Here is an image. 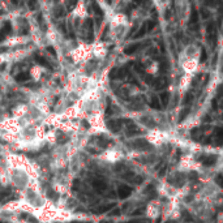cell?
I'll use <instances>...</instances> for the list:
<instances>
[{
	"label": "cell",
	"instance_id": "cell-32",
	"mask_svg": "<svg viewBox=\"0 0 223 223\" xmlns=\"http://www.w3.org/2000/svg\"><path fill=\"white\" fill-rule=\"evenodd\" d=\"M217 183H218V185H222V175L221 174H219L217 178Z\"/></svg>",
	"mask_w": 223,
	"mask_h": 223
},
{
	"label": "cell",
	"instance_id": "cell-26",
	"mask_svg": "<svg viewBox=\"0 0 223 223\" xmlns=\"http://www.w3.org/2000/svg\"><path fill=\"white\" fill-rule=\"evenodd\" d=\"M201 16H202V19H209L210 17V12L207 9H201Z\"/></svg>",
	"mask_w": 223,
	"mask_h": 223
},
{
	"label": "cell",
	"instance_id": "cell-16",
	"mask_svg": "<svg viewBox=\"0 0 223 223\" xmlns=\"http://www.w3.org/2000/svg\"><path fill=\"white\" fill-rule=\"evenodd\" d=\"M34 59L37 60V62L41 63L42 65H45V67H47V68H51V65H50V64H48V62H47V60H46V59H43L42 56H39V55H34Z\"/></svg>",
	"mask_w": 223,
	"mask_h": 223
},
{
	"label": "cell",
	"instance_id": "cell-38",
	"mask_svg": "<svg viewBox=\"0 0 223 223\" xmlns=\"http://www.w3.org/2000/svg\"><path fill=\"white\" fill-rule=\"evenodd\" d=\"M10 3L14 4V5H17V4H19V0H10Z\"/></svg>",
	"mask_w": 223,
	"mask_h": 223
},
{
	"label": "cell",
	"instance_id": "cell-12",
	"mask_svg": "<svg viewBox=\"0 0 223 223\" xmlns=\"http://www.w3.org/2000/svg\"><path fill=\"white\" fill-rule=\"evenodd\" d=\"M168 100H170V94H168L167 91L161 93V100H159V102L162 103V106H163V107H167Z\"/></svg>",
	"mask_w": 223,
	"mask_h": 223
},
{
	"label": "cell",
	"instance_id": "cell-44",
	"mask_svg": "<svg viewBox=\"0 0 223 223\" xmlns=\"http://www.w3.org/2000/svg\"><path fill=\"white\" fill-rule=\"evenodd\" d=\"M0 223H4V222H0Z\"/></svg>",
	"mask_w": 223,
	"mask_h": 223
},
{
	"label": "cell",
	"instance_id": "cell-37",
	"mask_svg": "<svg viewBox=\"0 0 223 223\" xmlns=\"http://www.w3.org/2000/svg\"><path fill=\"white\" fill-rule=\"evenodd\" d=\"M211 105H213V109L215 110V109H217V100H213V103H211Z\"/></svg>",
	"mask_w": 223,
	"mask_h": 223
},
{
	"label": "cell",
	"instance_id": "cell-19",
	"mask_svg": "<svg viewBox=\"0 0 223 223\" xmlns=\"http://www.w3.org/2000/svg\"><path fill=\"white\" fill-rule=\"evenodd\" d=\"M192 100H193V94L192 93H187L185 94V98H184V105H189V103H192Z\"/></svg>",
	"mask_w": 223,
	"mask_h": 223
},
{
	"label": "cell",
	"instance_id": "cell-40",
	"mask_svg": "<svg viewBox=\"0 0 223 223\" xmlns=\"http://www.w3.org/2000/svg\"><path fill=\"white\" fill-rule=\"evenodd\" d=\"M129 223H147V222H140V221H137V222H129Z\"/></svg>",
	"mask_w": 223,
	"mask_h": 223
},
{
	"label": "cell",
	"instance_id": "cell-34",
	"mask_svg": "<svg viewBox=\"0 0 223 223\" xmlns=\"http://www.w3.org/2000/svg\"><path fill=\"white\" fill-rule=\"evenodd\" d=\"M47 50H48V51H50V52H51V55H54V56H55V55H56V52H55V51H54V48H52V47H48Z\"/></svg>",
	"mask_w": 223,
	"mask_h": 223
},
{
	"label": "cell",
	"instance_id": "cell-29",
	"mask_svg": "<svg viewBox=\"0 0 223 223\" xmlns=\"http://www.w3.org/2000/svg\"><path fill=\"white\" fill-rule=\"evenodd\" d=\"M143 211H145V207H141V209H137V210L133 211V214H132V215H140L141 213H143Z\"/></svg>",
	"mask_w": 223,
	"mask_h": 223
},
{
	"label": "cell",
	"instance_id": "cell-9",
	"mask_svg": "<svg viewBox=\"0 0 223 223\" xmlns=\"http://www.w3.org/2000/svg\"><path fill=\"white\" fill-rule=\"evenodd\" d=\"M124 76H125V69H117V68L112 69L110 73L111 78H123Z\"/></svg>",
	"mask_w": 223,
	"mask_h": 223
},
{
	"label": "cell",
	"instance_id": "cell-5",
	"mask_svg": "<svg viewBox=\"0 0 223 223\" xmlns=\"http://www.w3.org/2000/svg\"><path fill=\"white\" fill-rule=\"evenodd\" d=\"M215 161H217V155H207V157H202V158H201L202 164H204V166H206V167L214 166Z\"/></svg>",
	"mask_w": 223,
	"mask_h": 223
},
{
	"label": "cell",
	"instance_id": "cell-22",
	"mask_svg": "<svg viewBox=\"0 0 223 223\" xmlns=\"http://www.w3.org/2000/svg\"><path fill=\"white\" fill-rule=\"evenodd\" d=\"M93 7H94V10H95V14L97 16H99V17H102L103 16V13H102V10H100V7L97 4L95 1H93Z\"/></svg>",
	"mask_w": 223,
	"mask_h": 223
},
{
	"label": "cell",
	"instance_id": "cell-39",
	"mask_svg": "<svg viewBox=\"0 0 223 223\" xmlns=\"http://www.w3.org/2000/svg\"><path fill=\"white\" fill-rule=\"evenodd\" d=\"M3 69H5V64H1V65H0V71H3Z\"/></svg>",
	"mask_w": 223,
	"mask_h": 223
},
{
	"label": "cell",
	"instance_id": "cell-23",
	"mask_svg": "<svg viewBox=\"0 0 223 223\" xmlns=\"http://www.w3.org/2000/svg\"><path fill=\"white\" fill-rule=\"evenodd\" d=\"M145 26H146V31L153 30L154 26H155V21H147V24L145 25Z\"/></svg>",
	"mask_w": 223,
	"mask_h": 223
},
{
	"label": "cell",
	"instance_id": "cell-10",
	"mask_svg": "<svg viewBox=\"0 0 223 223\" xmlns=\"http://www.w3.org/2000/svg\"><path fill=\"white\" fill-rule=\"evenodd\" d=\"M154 88L157 89V90H161V89H163L164 86H167V78L166 77H161V78H158V80L154 81Z\"/></svg>",
	"mask_w": 223,
	"mask_h": 223
},
{
	"label": "cell",
	"instance_id": "cell-15",
	"mask_svg": "<svg viewBox=\"0 0 223 223\" xmlns=\"http://www.w3.org/2000/svg\"><path fill=\"white\" fill-rule=\"evenodd\" d=\"M150 107H153V109H155V110H161V102L157 97H153L152 98V100H150Z\"/></svg>",
	"mask_w": 223,
	"mask_h": 223
},
{
	"label": "cell",
	"instance_id": "cell-41",
	"mask_svg": "<svg viewBox=\"0 0 223 223\" xmlns=\"http://www.w3.org/2000/svg\"><path fill=\"white\" fill-rule=\"evenodd\" d=\"M0 14H3V9L1 8H0Z\"/></svg>",
	"mask_w": 223,
	"mask_h": 223
},
{
	"label": "cell",
	"instance_id": "cell-30",
	"mask_svg": "<svg viewBox=\"0 0 223 223\" xmlns=\"http://www.w3.org/2000/svg\"><path fill=\"white\" fill-rule=\"evenodd\" d=\"M120 214V209H115L112 211H110V215H119Z\"/></svg>",
	"mask_w": 223,
	"mask_h": 223
},
{
	"label": "cell",
	"instance_id": "cell-42",
	"mask_svg": "<svg viewBox=\"0 0 223 223\" xmlns=\"http://www.w3.org/2000/svg\"><path fill=\"white\" fill-rule=\"evenodd\" d=\"M106 1H109V3H111V1H112V0H106Z\"/></svg>",
	"mask_w": 223,
	"mask_h": 223
},
{
	"label": "cell",
	"instance_id": "cell-21",
	"mask_svg": "<svg viewBox=\"0 0 223 223\" xmlns=\"http://www.w3.org/2000/svg\"><path fill=\"white\" fill-rule=\"evenodd\" d=\"M145 33H146V26L143 25V26L138 30V33L135 34V38H141V37H143V35H145Z\"/></svg>",
	"mask_w": 223,
	"mask_h": 223
},
{
	"label": "cell",
	"instance_id": "cell-14",
	"mask_svg": "<svg viewBox=\"0 0 223 223\" xmlns=\"http://www.w3.org/2000/svg\"><path fill=\"white\" fill-rule=\"evenodd\" d=\"M29 78H30V74L26 73V72H21L16 76V80L19 82H22V81H28Z\"/></svg>",
	"mask_w": 223,
	"mask_h": 223
},
{
	"label": "cell",
	"instance_id": "cell-2",
	"mask_svg": "<svg viewBox=\"0 0 223 223\" xmlns=\"http://www.w3.org/2000/svg\"><path fill=\"white\" fill-rule=\"evenodd\" d=\"M10 31H12V25H10L9 21H7V22L3 25V28L0 29V42L4 41L7 38V35L10 34Z\"/></svg>",
	"mask_w": 223,
	"mask_h": 223
},
{
	"label": "cell",
	"instance_id": "cell-24",
	"mask_svg": "<svg viewBox=\"0 0 223 223\" xmlns=\"http://www.w3.org/2000/svg\"><path fill=\"white\" fill-rule=\"evenodd\" d=\"M210 33H215V24L214 22L207 24V34H210Z\"/></svg>",
	"mask_w": 223,
	"mask_h": 223
},
{
	"label": "cell",
	"instance_id": "cell-1",
	"mask_svg": "<svg viewBox=\"0 0 223 223\" xmlns=\"http://www.w3.org/2000/svg\"><path fill=\"white\" fill-rule=\"evenodd\" d=\"M132 195V188L128 185H120L117 188V196L119 198H127Z\"/></svg>",
	"mask_w": 223,
	"mask_h": 223
},
{
	"label": "cell",
	"instance_id": "cell-7",
	"mask_svg": "<svg viewBox=\"0 0 223 223\" xmlns=\"http://www.w3.org/2000/svg\"><path fill=\"white\" fill-rule=\"evenodd\" d=\"M142 47V45H140V43H135V45H129L128 47L124 48V52L127 54V55H132V54H135L136 51H138L140 48Z\"/></svg>",
	"mask_w": 223,
	"mask_h": 223
},
{
	"label": "cell",
	"instance_id": "cell-20",
	"mask_svg": "<svg viewBox=\"0 0 223 223\" xmlns=\"http://www.w3.org/2000/svg\"><path fill=\"white\" fill-rule=\"evenodd\" d=\"M207 59V54H206V50H205V47L201 48V56H200V62L201 63H205Z\"/></svg>",
	"mask_w": 223,
	"mask_h": 223
},
{
	"label": "cell",
	"instance_id": "cell-8",
	"mask_svg": "<svg viewBox=\"0 0 223 223\" xmlns=\"http://www.w3.org/2000/svg\"><path fill=\"white\" fill-rule=\"evenodd\" d=\"M91 184H93V187H94L97 190H99V192H100V190H105L106 187H107L106 183L103 181L102 179H93V183H91Z\"/></svg>",
	"mask_w": 223,
	"mask_h": 223
},
{
	"label": "cell",
	"instance_id": "cell-17",
	"mask_svg": "<svg viewBox=\"0 0 223 223\" xmlns=\"http://www.w3.org/2000/svg\"><path fill=\"white\" fill-rule=\"evenodd\" d=\"M65 14V10H64L63 7H57V8H55V12H54V16L55 17H62Z\"/></svg>",
	"mask_w": 223,
	"mask_h": 223
},
{
	"label": "cell",
	"instance_id": "cell-31",
	"mask_svg": "<svg viewBox=\"0 0 223 223\" xmlns=\"http://www.w3.org/2000/svg\"><path fill=\"white\" fill-rule=\"evenodd\" d=\"M78 183H80L78 180H74V184H73V187H72V188H73V190H76L78 187H80V184H78Z\"/></svg>",
	"mask_w": 223,
	"mask_h": 223
},
{
	"label": "cell",
	"instance_id": "cell-35",
	"mask_svg": "<svg viewBox=\"0 0 223 223\" xmlns=\"http://www.w3.org/2000/svg\"><path fill=\"white\" fill-rule=\"evenodd\" d=\"M206 4H209V5H214V4H215V1H214V0H207Z\"/></svg>",
	"mask_w": 223,
	"mask_h": 223
},
{
	"label": "cell",
	"instance_id": "cell-4",
	"mask_svg": "<svg viewBox=\"0 0 223 223\" xmlns=\"http://www.w3.org/2000/svg\"><path fill=\"white\" fill-rule=\"evenodd\" d=\"M115 207V204H110V205H102V206L97 207V209L93 210V213L94 214H103V213H109L111 209H114Z\"/></svg>",
	"mask_w": 223,
	"mask_h": 223
},
{
	"label": "cell",
	"instance_id": "cell-43",
	"mask_svg": "<svg viewBox=\"0 0 223 223\" xmlns=\"http://www.w3.org/2000/svg\"><path fill=\"white\" fill-rule=\"evenodd\" d=\"M72 223H76V222H72Z\"/></svg>",
	"mask_w": 223,
	"mask_h": 223
},
{
	"label": "cell",
	"instance_id": "cell-36",
	"mask_svg": "<svg viewBox=\"0 0 223 223\" xmlns=\"http://www.w3.org/2000/svg\"><path fill=\"white\" fill-rule=\"evenodd\" d=\"M170 16H171V12H170V10H167V12H166V19L168 20V19H170Z\"/></svg>",
	"mask_w": 223,
	"mask_h": 223
},
{
	"label": "cell",
	"instance_id": "cell-11",
	"mask_svg": "<svg viewBox=\"0 0 223 223\" xmlns=\"http://www.w3.org/2000/svg\"><path fill=\"white\" fill-rule=\"evenodd\" d=\"M138 133H141V131L136 127L135 123L128 125V129H127V136H135V135H138Z\"/></svg>",
	"mask_w": 223,
	"mask_h": 223
},
{
	"label": "cell",
	"instance_id": "cell-25",
	"mask_svg": "<svg viewBox=\"0 0 223 223\" xmlns=\"http://www.w3.org/2000/svg\"><path fill=\"white\" fill-rule=\"evenodd\" d=\"M136 71H137V72H140V73H141V74H145V67H143L142 65V64H136Z\"/></svg>",
	"mask_w": 223,
	"mask_h": 223
},
{
	"label": "cell",
	"instance_id": "cell-27",
	"mask_svg": "<svg viewBox=\"0 0 223 223\" xmlns=\"http://www.w3.org/2000/svg\"><path fill=\"white\" fill-rule=\"evenodd\" d=\"M35 7H37V0H29V8L31 10H34Z\"/></svg>",
	"mask_w": 223,
	"mask_h": 223
},
{
	"label": "cell",
	"instance_id": "cell-18",
	"mask_svg": "<svg viewBox=\"0 0 223 223\" xmlns=\"http://www.w3.org/2000/svg\"><path fill=\"white\" fill-rule=\"evenodd\" d=\"M189 109H188V107H187V109H184V110H183L181 111V112H180V116H179V121H180V123H181V121L183 120H184V119L187 117V116H188V114H189Z\"/></svg>",
	"mask_w": 223,
	"mask_h": 223
},
{
	"label": "cell",
	"instance_id": "cell-6",
	"mask_svg": "<svg viewBox=\"0 0 223 223\" xmlns=\"http://www.w3.org/2000/svg\"><path fill=\"white\" fill-rule=\"evenodd\" d=\"M121 124H123V120H110L109 123H107V127L112 132H117L119 129H120Z\"/></svg>",
	"mask_w": 223,
	"mask_h": 223
},
{
	"label": "cell",
	"instance_id": "cell-13",
	"mask_svg": "<svg viewBox=\"0 0 223 223\" xmlns=\"http://www.w3.org/2000/svg\"><path fill=\"white\" fill-rule=\"evenodd\" d=\"M133 146L137 147V149H149L150 147V145L145 141V140H138V141H136L135 143H133Z\"/></svg>",
	"mask_w": 223,
	"mask_h": 223
},
{
	"label": "cell",
	"instance_id": "cell-3",
	"mask_svg": "<svg viewBox=\"0 0 223 223\" xmlns=\"http://www.w3.org/2000/svg\"><path fill=\"white\" fill-rule=\"evenodd\" d=\"M197 24H198V12L193 8L192 13H190V19H189V28L197 29Z\"/></svg>",
	"mask_w": 223,
	"mask_h": 223
},
{
	"label": "cell",
	"instance_id": "cell-28",
	"mask_svg": "<svg viewBox=\"0 0 223 223\" xmlns=\"http://www.w3.org/2000/svg\"><path fill=\"white\" fill-rule=\"evenodd\" d=\"M38 24H39V25H41L42 30H46V26H45V24H43V19H42V14H38Z\"/></svg>",
	"mask_w": 223,
	"mask_h": 223
},
{
	"label": "cell",
	"instance_id": "cell-33",
	"mask_svg": "<svg viewBox=\"0 0 223 223\" xmlns=\"http://www.w3.org/2000/svg\"><path fill=\"white\" fill-rule=\"evenodd\" d=\"M159 47H161V50H162V52H164V45H163V42H159Z\"/></svg>",
	"mask_w": 223,
	"mask_h": 223
}]
</instances>
